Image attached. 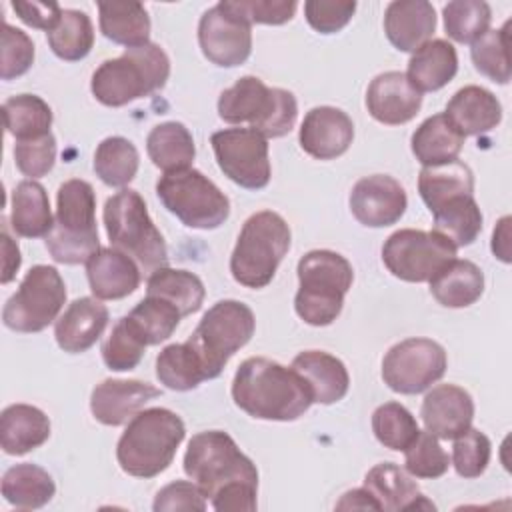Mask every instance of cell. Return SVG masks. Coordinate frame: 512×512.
Segmentation results:
<instances>
[{
  "instance_id": "6da1fadb",
  "label": "cell",
  "mask_w": 512,
  "mask_h": 512,
  "mask_svg": "<svg viewBox=\"0 0 512 512\" xmlns=\"http://www.w3.org/2000/svg\"><path fill=\"white\" fill-rule=\"evenodd\" d=\"M186 476L218 512H254L258 470L222 430L198 432L184 454Z\"/></svg>"
},
{
  "instance_id": "7a4b0ae2",
  "label": "cell",
  "mask_w": 512,
  "mask_h": 512,
  "mask_svg": "<svg viewBox=\"0 0 512 512\" xmlns=\"http://www.w3.org/2000/svg\"><path fill=\"white\" fill-rule=\"evenodd\" d=\"M234 404L258 420L292 422L312 404L304 380L270 358H246L232 380Z\"/></svg>"
},
{
  "instance_id": "3957f363",
  "label": "cell",
  "mask_w": 512,
  "mask_h": 512,
  "mask_svg": "<svg viewBox=\"0 0 512 512\" xmlns=\"http://www.w3.org/2000/svg\"><path fill=\"white\" fill-rule=\"evenodd\" d=\"M186 436L182 418L168 408L140 410L122 432L116 446L120 468L136 478H154L164 472Z\"/></svg>"
},
{
  "instance_id": "277c9868",
  "label": "cell",
  "mask_w": 512,
  "mask_h": 512,
  "mask_svg": "<svg viewBox=\"0 0 512 512\" xmlns=\"http://www.w3.org/2000/svg\"><path fill=\"white\" fill-rule=\"evenodd\" d=\"M168 76L170 58L158 44L148 42L104 60L92 74L90 90L100 104L118 108L162 90Z\"/></svg>"
},
{
  "instance_id": "5b68a950",
  "label": "cell",
  "mask_w": 512,
  "mask_h": 512,
  "mask_svg": "<svg viewBox=\"0 0 512 512\" xmlns=\"http://www.w3.org/2000/svg\"><path fill=\"white\" fill-rule=\"evenodd\" d=\"M44 242L60 264H86L100 250L96 194L90 182L72 178L58 186L56 218Z\"/></svg>"
},
{
  "instance_id": "8992f818",
  "label": "cell",
  "mask_w": 512,
  "mask_h": 512,
  "mask_svg": "<svg viewBox=\"0 0 512 512\" xmlns=\"http://www.w3.org/2000/svg\"><path fill=\"white\" fill-rule=\"evenodd\" d=\"M296 314L310 326L332 324L344 306V296L352 286V264L334 250H310L298 262Z\"/></svg>"
},
{
  "instance_id": "52a82bcc",
  "label": "cell",
  "mask_w": 512,
  "mask_h": 512,
  "mask_svg": "<svg viewBox=\"0 0 512 512\" xmlns=\"http://www.w3.org/2000/svg\"><path fill=\"white\" fill-rule=\"evenodd\" d=\"M218 116L228 124H250L268 138L286 136L298 118V102L290 90L270 88L256 76H242L218 98Z\"/></svg>"
},
{
  "instance_id": "ba28073f",
  "label": "cell",
  "mask_w": 512,
  "mask_h": 512,
  "mask_svg": "<svg viewBox=\"0 0 512 512\" xmlns=\"http://www.w3.org/2000/svg\"><path fill=\"white\" fill-rule=\"evenodd\" d=\"M104 226L112 248L130 256L140 270L152 274L168 266L164 236L152 222L146 202L132 188H122L104 204Z\"/></svg>"
},
{
  "instance_id": "9c48e42d",
  "label": "cell",
  "mask_w": 512,
  "mask_h": 512,
  "mask_svg": "<svg viewBox=\"0 0 512 512\" xmlns=\"http://www.w3.org/2000/svg\"><path fill=\"white\" fill-rule=\"evenodd\" d=\"M290 240V226L278 212L252 214L244 222L230 256L232 278L254 290L268 286L290 250Z\"/></svg>"
},
{
  "instance_id": "30bf717a",
  "label": "cell",
  "mask_w": 512,
  "mask_h": 512,
  "mask_svg": "<svg viewBox=\"0 0 512 512\" xmlns=\"http://www.w3.org/2000/svg\"><path fill=\"white\" fill-rule=\"evenodd\" d=\"M254 328V312L244 302L220 300L208 308L186 340L198 356L206 380L220 376L226 362L250 342Z\"/></svg>"
},
{
  "instance_id": "8fae6325",
  "label": "cell",
  "mask_w": 512,
  "mask_h": 512,
  "mask_svg": "<svg viewBox=\"0 0 512 512\" xmlns=\"http://www.w3.org/2000/svg\"><path fill=\"white\" fill-rule=\"evenodd\" d=\"M156 194L188 228L214 230L230 216L228 196L196 168L164 172L156 182Z\"/></svg>"
},
{
  "instance_id": "7c38bea8",
  "label": "cell",
  "mask_w": 512,
  "mask_h": 512,
  "mask_svg": "<svg viewBox=\"0 0 512 512\" xmlns=\"http://www.w3.org/2000/svg\"><path fill=\"white\" fill-rule=\"evenodd\" d=\"M66 302V284L60 272L48 264L32 266L18 290L6 300L2 322L14 332H40L58 320Z\"/></svg>"
},
{
  "instance_id": "4fadbf2b",
  "label": "cell",
  "mask_w": 512,
  "mask_h": 512,
  "mask_svg": "<svg viewBox=\"0 0 512 512\" xmlns=\"http://www.w3.org/2000/svg\"><path fill=\"white\" fill-rule=\"evenodd\" d=\"M456 246L438 232L402 228L382 246V262L396 278L430 282L432 276L456 258Z\"/></svg>"
},
{
  "instance_id": "5bb4252c",
  "label": "cell",
  "mask_w": 512,
  "mask_h": 512,
  "mask_svg": "<svg viewBox=\"0 0 512 512\" xmlns=\"http://www.w3.org/2000/svg\"><path fill=\"white\" fill-rule=\"evenodd\" d=\"M448 366L446 350L430 338H406L382 360V380L398 394H420L438 382Z\"/></svg>"
},
{
  "instance_id": "9a60e30c",
  "label": "cell",
  "mask_w": 512,
  "mask_h": 512,
  "mask_svg": "<svg viewBox=\"0 0 512 512\" xmlns=\"http://www.w3.org/2000/svg\"><path fill=\"white\" fill-rule=\"evenodd\" d=\"M224 176L246 190H262L270 182L268 140L252 128H224L210 136Z\"/></svg>"
},
{
  "instance_id": "2e32d148",
  "label": "cell",
  "mask_w": 512,
  "mask_h": 512,
  "mask_svg": "<svg viewBox=\"0 0 512 512\" xmlns=\"http://www.w3.org/2000/svg\"><path fill=\"white\" fill-rule=\"evenodd\" d=\"M198 44L212 64L240 66L252 52V24L232 8L230 0H222L200 16Z\"/></svg>"
},
{
  "instance_id": "e0dca14e",
  "label": "cell",
  "mask_w": 512,
  "mask_h": 512,
  "mask_svg": "<svg viewBox=\"0 0 512 512\" xmlns=\"http://www.w3.org/2000/svg\"><path fill=\"white\" fill-rule=\"evenodd\" d=\"M350 210L354 218L368 228L396 224L408 206L402 184L388 174L360 178L350 192Z\"/></svg>"
},
{
  "instance_id": "ac0fdd59",
  "label": "cell",
  "mask_w": 512,
  "mask_h": 512,
  "mask_svg": "<svg viewBox=\"0 0 512 512\" xmlns=\"http://www.w3.org/2000/svg\"><path fill=\"white\" fill-rule=\"evenodd\" d=\"M354 138L352 118L334 106H316L306 112L298 142L302 150L316 160H334L342 156Z\"/></svg>"
},
{
  "instance_id": "d6986e66",
  "label": "cell",
  "mask_w": 512,
  "mask_h": 512,
  "mask_svg": "<svg viewBox=\"0 0 512 512\" xmlns=\"http://www.w3.org/2000/svg\"><path fill=\"white\" fill-rule=\"evenodd\" d=\"M366 108L380 124H406L420 112L422 92L412 86L404 72H382L366 90Z\"/></svg>"
},
{
  "instance_id": "ffe728a7",
  "label": "cell",
  "mask_w": 512,
  "mask_h": 512,
  "mask_svg": "<svg viewBox=\"0 0 512 512\" xmlns=\"http://www.w3.org/2000/svg\"><path fill=\"white\" fill-rule=\"evenodd\" d=\"M162 392L150 382L108 378L94 386L90 396V412L104 426H120L132 420L146 402Z\"/></svg>"
},
{
  "instance_id": "44dd1931",
  "label": "cell",
  "mask_w": 512,
  "mask_h": 512,
  "mask_svg": "<svg viewBox=\"0 0 512 512\" xmlns=\"http://www.w3.org/2000/svg\"><path fill=\"white\" fill-rule=\"evenodd\" d=\"M424 428L442 440H454L472 426L474 400L456 384H438L422 400Z\"/></svg>"
},
{
  "instance_id": "7402d4cb",
  "label": "cell",
  "mask_w": 512,
  "mask_h": 512,
  "mask_svg": "<svg viewBox=\"0 0 512 512\" xmlns=\"http://www.w3.org/2000/svg\"><path fill=\"white\" fill-rule=\"evenodd\" d=\"M108 308L98 298H76L54 322L56 344L68 354L86 352L102 336Z\"/></svg>"
},
{
  "instance_id": "603a6c76",
  "label": "cell",
  "mask_w": 512,
  "mask_h": 512,
  "mask_svg": "<svg viewBox=\"0 0 512 512\" xmlns=\"http://www.w3.org/2000/svg\"><path fill=\"white\" fill-rule=\"evenodd\" d=\"M436 28L434 6L426 0H394L384 12V32L400 52H416Z\"/></svg>"
},
{
  "instance_id": "cb8c5ba5",
  "label": "cell",
  "mask_w": 512,
  "mask_h": 512,
  "mask_svg": "<svg viewBox=\"0 0 512 512\" xmlns=\"http://www.w3.org/2000/svg\"><path fill=\"white\" fill-rule=\"evenodd\" d=\"M86 276L98 300H120L140 284V266L116 248H100L86 262Z\"/></svg>"
},
{
  "instance_id": "d4e9b609",
  "label": "cell",
  "mask_w": 512,
  "mask_h": 512,
  "mask_svg": "<svg viewBox=\"0 0 512 512\" xmlns=\"http://www.w3.org/2000/svg\"><path fill=\"white\" fill-rule=\"evenodd\" d=\"M308 386L312 402L334 404L342 400L350 388V376L344 362L322 350L300 352L290 366Z\"/></svg>"
},
{
  "instance_id": "484cf974",
  "label": "cell",
  "mask_w": 512,
  "mask_h": 512,
  "mask_svg": "<svg viewBox=\"0 0 512 512\" xmlns=\"http://www.w3.org/2000/svg\"><path fill=\"white\" fill-rule=\"evenodd\" d=\"M448 120L466 136H478L496 128L502 120L500 100L486 88L470 84L460 88L446 104Z\"/></svg>"
},
{
  "instance_id": "4316f807",
  "label": "cell",
  "mask_w": 512,
  "mask_h": 512,
  "mask_svg": "<svg viewBox=\"0 0 512 512\" xmlns=\"http://www.w3.org/2000/svg\"><path fill=\"white\" fill-rule=\"evenodd\" d=\"M50 438L48 416L30 404H10L0 416V446L10 456H22Z\"/></svg>"
},
{
  "instance_id": "83f0119b",
  "label": "cell",
  "mask_w": 512,
  "mask_h": 512,
  "mask_svg": "<svg viewBox=\"0 0 512 512\" xmlns=\"http://www.w3.org/2000/svg\"><path fill=\"white\" fill-rule=\"evenodd\" d=\"M458 72L456 48L442 38L428 40L408 60L406 78L418 92H436L444 88Z\"/></svg>"
},
{
  "instance_id": "f1b7e54d",
  "label": "cell",
  "mask_w": 512,
  "mask_h": 512,
  "mask_svg": "<svg viewBox=\"0 0 512 512\" xmlns=\"http://www.w3.org/2000/svg\"><path fill=\"white\" fill-rule=\"evenodd\" d=\"M10 226L22 238H46L54 226L50 200L36 180H22L10 198Z\"/></svg>"
},
{
  "instance_id": "f546056e",
  "label": "cell",
  "mask_w": 512,
  "mask_h": 512,
  "mask_svg": "<svg viewBox=\"0 0 512 512\" xmlns=\"http://www.w3.org/2000/svg\"><path fill=\"white\" fill-rule=\"evenodd\" d=\"M464 136L444 112L426 118L412 134V154L422 166H438L458 160Z\"/></svg>"
},
{
  "instance_id": "4dcf8cb0",
  "label": "cell",
  "mask_w": 512,
  "mask_h": 512,
  "mask_svg": "<svg viewBox=\"0 0 512 512\" xmlns=\"http://www.w3.org/2000/svg\"><path fill=\"white\" fill-rule=\"evenodd\" d=\"M430 292L446 308H466L484 292V274L470 260H450L430 280Z\"/></svg>"
},
{
  "instance_id": "1f68e13d",
  "label": "cell",
  "mask_w": 512,
  "mask_h": 512,
  "mask_svg": "<svg viewBox=\"0 0 512 512\" xmlns=\"http://www.w3.org/2000/svg\"><path fill=\"white\" fill-rule=\"evenodd\" d=\"M100 32L114 44L138 48L150 42V16L140 2H98Z\"/></svg>"
},
{
  "instance_id": "d6a6232c",
  "label": "cell",
  "mask_w": 512,
  "mask_h": 512,
  "mask_svg": "<svg viewBox=\"0 0 512 512\" xmlns=\"http://www.w3.org/2000/svg\"><path fill=\"white\" fill-rule=\"evenodd\" d=\"M418 192L430 212L456 196H474V174L468 164L452 160L424 166L418 174Z\"/></svg>"
},
{
  "instance_id": "836d02e7",
  "label": "cell",
  "mask_w": 512,
  "mask_h": 512,
  "mask_svg": "<svg viewBox=\"0 0 512 512\" xmlns=\"http://www.w3.org/2000/svg\"><path fill=\"white\" fill-rule=\"evenodd\" d=\"M56 492L52 476L30 462L8 468L2 476V496L20 510H36L46 506Z\"/></svg>"
},
{
  "instance_id": "e575fe53",
  "label": "cell",
  "mask_w": 512,
  "mask_h": 512,
  "mask_svg": "<svg viewBox=\"0 0 512 512\" xmlns=\"http://www.w3.org/2000/svg\"><path fill=\"white\" fill-rule=\"evenodd\" d=\"M146 152L152 164L164 172L190 168L196 146L190 130L182 122H162L146 138Z\"/></svg>"
},
{
  "instance_id": "d590c367",
  "label": "cell",
  "mask_w": 512,
  "mask_h": 512,
  "mask_svg": "<svg viewBox=\"0 0 512 512\" xmlns=\"http://www.w3.org/2000/svg\"><path fill=\"white\" fill-rule=\"evenodd\" d=\"M364 488L372 494L380 510H408L420 496L416 480L394 462H380L364 476Z\"/></svg>"
},
{
  "instance_id": "8d00e7d4",
  "label": "cell",
  "mask_w": 512,
  "mask_h": 512,
  "mask_svg": "<svg viewBox=\"0 0 512 512\" xmlns=\"http://www.w3.org/2000/svg\"><path fill=\"white\" fill-rule=\"evenodd\" d=\"M146 294L148 296H158L174 304L182 316L194 314L202 308L206 290L202 280L180 268H158L148 276L146 282Z\"/></svg>"
},
{
  "instance_id": "74e56055",
  "label": "cell",
  "mask_w": 512,
  "mask_h": 512,
  "mask_svg": "<svg viewBox=\"0 0 512 512\" xmlns=\"http://www.w3.org/2000/svg\"><path fill=\"white\" fill-rule=\"evenodd\" d=\"M434 232L450 240L456 248L472 244L482 230V212L474 196H456L434 212Z\"/></svg>"
},
{
  "instance_id": "f35d334b",
  "label": "cell",
  "mask_w": 512,
  "mask_h": 512,
  "mask_svg": "<svg viewBox=\"0 0 512 512\" xmlns=\"http://www.w3.org/2000/svg\"><path fill=\"white\" fill-rule=\"evenodd\" d=\"M46 40L60 60H82L90 54L94 46L92 20L86 12L68 8L62 12L60 22L50 32H46Z\"/></svg>"
},
{
  "instance_id": "ab89813d",
  "label": "cell",
  "mask_w": 512,
  "mask_h": 512,
  "mask_svg": "<svg viewBox=\"0 0 512 512\" xmlns=\"http://www.w3.org/2000/svg\"><path fill=\"white\" fill-rule=\"evenodd\" d=\"M4 128L16 140L38 138L50 132L52 108L36 94H18L2 104Z\"/></svg>"
},
{
  "instance_id": "60d3db41",
  "label": "cell",
  "mask_w": 512,
  "mask_h": 512,
  "mask_svg": "<svg viewBox=\"0 0 512 512\" xmlns=\"http://www.w3.org/2000/svg\"><path fill=\"white\" fill-rule=\"evenodd\" d=\"M138 166L140 156L136 146L122 136L104 138L94 152V172L106 186L122 188L130 184Z\"/></svg>"
},
{
  "instance_id": "b9f144b4",
  "label": "cell",
  "mask_w": 512,
  "mask_h": 512,
  "mask_svg": "<svg viewBox=\"0 0 512 512\" xmlns=\"http://www.w3.org/2000/svg\"><path fill=\"white\" fill-rule=\"evenodd\" d=\"M156 378L170 390L188 392L206 380L194 350L184 344H170L156 356Z\"/></svg>"
},
{
  "instance_id": "7bdbcfd3",
  "label": "cell",
  "mask_w": 512,
  "mask_h": 512,
  "mask_svg": "<svg viewBox=\"0 0 512 512\" xmlns=\"http://www.w3.org/2000/svg\"><path fill=\"white\" fill-rule=\"evenodd\" d=\"M126 316L132 322V326L138 330L146 346H154L168 340L178 328L182 318L180 310L174 304H170L164 298L148 296V294Z\"/></svg>"
},
{
  "instance_id": "ee69618b",
  "label": "cell",
  "mask_w": 512,
  "mask_h": 512,
  "mask_svg": "<svg viewBox=\"0 0 512 512\" xmlns=\"http://www.w3.org/2000/svg\"><path fill=\"white\" fill-rule=\"evenodd\" d=\"M372 432L382 446L404 452L416 440L420 428L406 406L400 402H386L372 414Z\"/></svg>"
},
{
  "instance_id": "f6af8a7d",
  "label": "cell",
  "mask_w": 512,
  "mask_h": 512,
  "mask_svg": "<svg viewBox=\"0 0 512 512\" xmlns=\"http://www.w3.org/2000/svg\"><path fill=\"white\" fill-rule=\"evenodd\" d=\"M444 30L458 44L476 42L490 26L492 10L482 0H454L442 10Z\"/></svg>"
},
{
  "instance_id": "bcb514c9",
  "label": "cell",
  "mask_w": 512,
  "mask_h": 512,
  "mask_svg": "<svg viewBox=\"0 0 512 512\" xmlns=\"http://www.w3.org/2000/svg\"><path fill=\"white\" fill-rule=\"evenodd\" d=\"M508 28L510 20L504 22V26L498 30H486L476 42H472L470 48L474 68L498 84H508L510 80Z\"/></svg>"
},
{
  "instance_id": "7dc6e473",
  "label": "cell",
  "mask_w": 512,
  "mask_h": 512,
  "mask_svg": "<svg viewBox=\"0 0 512 512\" xmlns=\"http://www.w3.org/2000/svg\"><path fill=\"white\" fill-rule=\"evenodd\" d=\"M144 348L146 342L142 340L138 330L132 326L128 316H122L102 344V360L110 370L126 372L140 364Z\"/></svg>"
},
{
  "instance_id": "c3c4849f",
  "label": "cell",
  "mask_w": 512,
  "mask_h": 512,
  "mask_svg": "<svg viewBox=\"0 0 512 512\" xmlns=\"http://www.w3.org/2000/svg\"><path fill=\"white\" fill-rule=\"evenodd\" d=\"M406 472L414 478H440L448 472L450 458L434 434L418 432L416 440L404 450Z\"/></svg>"
},
{
  "instance_id": "681fc988",
  "label": "cell",
  "mask_w": 512,
  "mask_h": 512,
  "mask_svg": "<svg viewBox=\"0 0 512 512\" xmlns=\"http://www.w3.org/2000/svg\"><path fill=\"white\" fill-rule=\"evenodd\" d=\"M490 452V438L476 428H468L464 434L454 438L452 466L462 478H478L490 462Z\"/></svg>"
},
{
  "instance_id": "f907efd6",
  "label": "cell",
  "mask_w": 512,
  "mask_h": 512,
  "mask_svg": "<svg viewBox=\"0 0 512 512\" xmlns=\"http://www.w3.org/2000/svg\"><path fill=\"white\" fill-rule=\"evenodd\" d=\"M2 64L0 78L12 80L26 74L34 62V42L20 28L4 22L2 24Z\"/></svg>"
},
{
  "instance_id": "816d5d0a",
  "label": "cell",
  "mask_w": 512,
  "mask_h": 512,
  "mask_svg": "<svg viewBox=\"0 0 512 512\" xmlns=\"http://www.w3.org/2000/svg\"><path fill=\"white\" fill-rule=\"evenodd\" d=\"M14 162L16 168L32 180L46 176L56 162V138L52 136V132L38 138L16 140Z\"/></svg>"
},
{
  "instance_id": "f5cc1de1",
  "label": "cell",
  "mask_w": 512,
  "mask_h": 512,
  "mask_svg": "<svg viewBox=\"0 0 512 512\" xmlns=\"http://www.w3.org/2000/svg\"><path fill=\"white\" fill-rule=\"evenodd\" d=\"M356 2L352 0H308L304 2V16L308 24L320 34H334L342 30L354 16Z\"/></svg>"
},
{
  "instance_id": "db71d44e",
  "label": "cell",
  "mask_w": 512,
  "mask_h": 512,
  "mask_svg": "<svg viewBox=\"0 0 512 512\" xmlns=\"http://www.w3.org/2000/svg\"><path fill=\"white\" fill-rule=\"evenodd\" d=\"M154 512H174V510H206L204 492L190 480H176L158 490L154 504Z\"/></svg>"
},
{
  "instance_id": "11a10c76",
  "label": "cell",
  "mask_w": 512,
  "mask_h": 512,
  "mask_svg": "<svg viewBox=\"0 0 512 512\" xmlns=\"http://www.w3.org/2000/svg\"><path fill=\"white\" fill-rule=\"evenodd\" d=\"M232 8L240 12L250 24H284L296 12L294 0H230Z\"/></svg>"
},
{
  "instance_id": "9f6ffc18",
  "label": "cell",
  "mask_w": 512,
  "mask_h": 512,
  "mask_svg": "<svg viewBox=\"0 0 512 512\" xmlns=\"http://www.w3.org/2000/svg\"><path fill=\"white\" fill-rule=\"evenodd\" d=\"M12 10L18 14V18L24 24L46 30V32H50L60 22V16L64 12L56 2H22V0H14Z\"/></svg>"
},
{
  "instance_id": "6f0895ef",
  "label": "cell",
  "mask_w": 512,
  "mask_h": 512,
  "mask_svg": "<svg viewBox=\"0 0 512 512\" xmlns=\"http://www.w3.org/2000/svg\"><path fill=\"white\" fill-rule=\"evenodd\" d=\"M2 254H4V258H2V278H0V282L8 284L16 276V272L20 268V262H22V256H20L18 244L8 236L6 228L2 230Z\"/></svg>"
},
{
  "instance_id": "680465c9",
  "label": "cell",
  "mask_w": 512,
  "mask_h": 512,
  "mask_svg": "<svg viewBox=\"0 0 512 512\" xmlns=\"http://www.w3.org/2000/svg\"><path fill=\"white\" fill-rule=\"evenodd\" d=\"M336 510H380V508L372 498V494L362 486L342 494V498L336 502Z\"/></svg>"
},
{
  "instance_id": "91938a15",
  "label": "cell",
  "mask_w": 512,
  "mask_h": 512,
  "mask_svg": "<svg viewBox=\"0 0 512 512\" xmlns=\"http://www.w3.org/2000/svg\"><path fill=\"white\" fill-rule=\"evenodd\" d=\"M492 252L502 262H510V216L500 218L492 232Z\"/></svg>"
}]
</instances>
